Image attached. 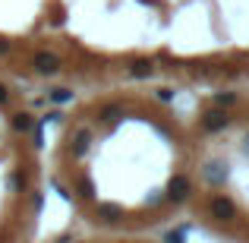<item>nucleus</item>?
Returning <instances> with one entry per match:
<instances>
[{"instance_id": "20e7f679", "label": "nucleus", "mask_w": 249, "mask_h": 243, "mask_svg": "<svg viewBox=\"0 0 249 243\" xmlns=\"http://www.w3.org/2000/svg\"><path fill=\"white\" fill-rule=\"evenodd\" d=\"M38 243H189L177 231H158V234H107V231H89L70 221L63 231L51 237H38Z\"/></svg>"}, {"instance_id": "f03ea898", "label": "nucleus", "mask_w": 249, "mask_h": 243, "mask_svg": "<svg viewBox=\"0 0 249 243\" xmlns=\"http://www.w3.org/2000/svg\"><path fill=\"white\" fill-rule=\"evenodd\" d=\"M205 243H249V92H205L189 108L186 221Z\"/></svg>"}, {"instance_id": "7ed1b4c3", "label": "nucleus", "mask_w": 249, "mask_h": 243, "mask_svg": "<svg viewBox=\"0 0 249 243\" xmlns=\"http://www.w3.org/2000/svg\"><path fill=\"white\" fill-rule=\"evenodd\" d=\"M44 206V130L0 82V243H38Z\"/></svg>"}, {"instance_id": "f257e3e1", "label": "nucleus", "mask_w": 249, "mask_h": 243, "mask_svg": "<svg viewBox=\"0 0 249 243\" xmlns=\"http://www.w3.org/2000/svg\"><path fill=\"white\" fill-rule=\"evenodd\" d=\"M44 170L79 227L177 231L189 199V108L148 82H107L44 133Z\"/></svg>"}]
</instances>
